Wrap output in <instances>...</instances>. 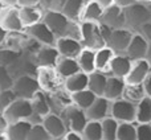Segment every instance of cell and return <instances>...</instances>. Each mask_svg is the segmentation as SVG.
Returning <instances> with one entry per match:
<instances>
[{"mask_svg": "<svg viewBox=\"0 0 151 140\" xmlns=\"http://www.w3.org/2000/svg\"><path fill=\"white\" fill-rule=\"evenodd\" d=\"M36 78L39 82L40 90L45 94H53L60 89L65 87V79L58 74L56 68L39 66L36 71Z\"/></svg>", "mask_w": 151, "mask_h": 140, "instance_id": "obj_1", "label": "cell"}, {"mask_svg": "<svg viewBox=\"0 0 151 140\" xmlns=\"http://www.w3.org/2000/svg\"><path fill=\"white\" fill-rule=\"evenodd\" d=\"M81 42H82L83 48H89V49L94 50L106 46L101 24L81 23Z\"/></svg>", "mask_w": 151, "mask_h": 140, "instance_id": "obj_2", "label": "cell"}, {"mask_svg": "<svg viewBox=\"0 0 151 140\" xmlns=\"http://www.w3.org/2000/svg\"><path fill=\"white\" fill-rule=\"evenodd\" d=\"M4 116L7 119L8 124L17 122H23V120H29L32 122L35 116L33 107H32V102L28 99H20L17 98L11 107L4 112Z\"/></svg>", "mask_w": 151, "mask_h": 140, "instance_id": "obj_3", "label": "cell"}, {"mask_svg": "<svg viewBox=\"0 0 151 140\" xmlns=\"http://www.w3.org/2000/svg\"><path fill=\"white\" fill-rule=\"evenodd\" d=\"M126 28L137 32L142 25L151 21V8L143 4H134L125 9Z\"/></svg>", "mask_w": 151, "mask_h": 140, "instance_id": "obj_4", "label": "cell"}, {"mask_svg": "<svg viewBox=\"0 0 151 140\" xmlns=\"http://www.w3.org/2000/svg\"><path fill=\"white\" fill-rule=\"evenodd\" d=\"M61 118L65 122L68 131H74V132H82L85 126L88 124L89 119L86 111L80 107H77L76 104L65 109L61 112Z\"/></svg>", "mask_w": 151, "mask_h": 140, "instance_id": "obj_5", "label": "cell"}, {"mask_svg": "<svg viewBox=\"0 0 151 140\" xmlns=\"http://www.w3.org/2000/svg\"><path fill=\"white\" fill-rule=\"evenodd\" d=\"M42 21L52 29V32L56 34L57 39L68 36V31L72 24V20L66 17L61 11H48V12H45Z\"/></svg>", "mask_w": 151, "mask_h": 140, "instance_id": "obj_6", "label": "cell"}, {"mask_svg": "<svg viewBox=\"0 0 151 140\" xmlns=\"http://www.w3.org/2000/svg\"><path fill=\"white\" fill-rule=\"evenodd\" d=\"M12 90L20 99H28L31 101L36 93L40 91V86L37 82L36 75H21L13 81Z\"/></svg>", "mask_w": 151, "mask_h": 140, "instance_id": "obj_7", "label": "cell"}, {"mask_svg": "<svg viewBox=\"0 0 151 140\" xmlns=\"http://www.w3.org/2000/svg\"><path fill=\"white\" fill-rule=\"evenodd\" d=\"M111 116L119 123H137V104L121 98L111 103Z\"/></svg>", "mask_w": 151, "mask_h": 140, "instance_id": "obj_8", "label": "cell"}, {"mask_svg": "<svg viewBox=\"0 0 151 140\" xmlns=\"http://www.w3.org/2000/svg\"><path fill=\"white\" fill-rule=\"evenodd\" d=\"M134 33H135V32L129 28L111 29V33H110L109 39H107L106 46L111 48L115 54H125L129 45H130V42H131V39H133Z\"/></svg>", "mask_w": 151, "mask_h": 140, "instance_id": "obj_9", "label": "cell"}, {"mask_svg": "<svg viewBox=\"0 0 151 140\" xmlns=\"http://www.w3.org/2000/svg\"><path fill=\"white\" fill-rule=\"evenodd\" d=\"M27 33L29 34L31 39L36 40L39 44L47 45V46H56L57 40H58L57 37H56V34L52 32V29H50L44 21L31 26V28H28L27 29Z\"/></svg>", "mask_w": 151, "mask_h": 140, "instance_id": "obj_10", "label": "cell"}, {"mask_svg": "<svg viewBox=\"0 0 151 140\" xmlns=\"http://www.w3.org/2000/svg\"><path fill=\"white\" fill-rule=\"evenodd\" d=\"M111 103L110 99L105 96H97L94 103L86 110L89 120H96V122H102L104 119L111 116Z\"/></svg>", "mask_w": 151, "mask_h": 140, "instance_id": "obj_11", "label": "cell"}, {"mask_svg": "<svg viewBox=\"0 0 151 140\" xmlns=\"http://www.w3.org/2000/svg\"><path fill=\"white\" fill-rule=\"evenodd\" d=\"M48 95V101H49L50 104V110H52L53 114H58L64 111L65 109L73 106V94L70 91H68L65 87L60 89L58 91L53 94H47Z\"/></svg>", "mask_w": 151, "mask_h": 140, "instance_id": "obj_12", "label": "cell"}, {"mask_svg": "<svg viewBox=\"0 0 151 140\" xmlns=\"http://www.w3.org/2000/svg\"><path fill=\"white\" fill-rule=\"evenodd\" d=\"M104 25L109 26L111 29H121L126 28V16L125 9L117 7V5H111V7L105 8L104 15H102L101 23Z\"/></svg>", "mask_w": 151, "mask_h": 140, "instance_id": "obj_13", "label": "cell"}, {"mask_svg": "<svg viewBox=\"0 0 151 140\" xmlns=\"http://www.w3.org/2000/svg\"><path fill=\"white\" fill-rule=\"evenodd\" d=\"M42 126L45 127V130L48 131L53 140H61L65 136V134L68 132V127H66L65 122L63 120L61 115L58 114H53L50 112L49 115L42 119Z\"/></svg>", "mask_w": 151, "mask_h": 140, "instance_id": "obj_14", "label": "cell"}, {"mask_svg": "<svg viewBox=\"0 0 151 140\" xmlns=\"http://www.w3.org/2000/svg\"><path fill=\"white\" fill-rule=\"evenodd\" d=\"M0 24L7 32H23L25 31L23 21L20 17L19 7H8L0 17Z\"/></svg>", "mask_w": 151, "mask_h": 140, "instance_id": "obj_15", "label": "cell"}, {"mask_svg": "<svg viewBox=\"0 0 151 140\" xmlns=\"http://www.w3.org/2000/svg\"><path fill=\"white\" fill-rule=\"evenodd\" d=\"M149 48H150V44L147 42V40L141 33L135 32L125 54L133 61L145 60L147 56V52H149Z\"/></svg>", "mask_w": 151, "mask_h": 140, "instance_id": "obj_16", "label": "cell"}, {"mask_svg": "<svg viewBox=\"0 0 151 140\" xmlns=\"http://www.w3.org/2000/svg\"><path fill=\"white\" fill-rule=\"evenodd\" d=\"M31 102H32V107H33V112H35L32 123H33V124L41 123L42 119L52 112L49 101H48V95L44 91L40 90L39 93H36V95L31 99Z\"/></svg>", "mask_w": 151, "mask_h": 140, "instance_id": "obj_17", "label": "cell"}, {"mask_svg": "<svg viewBox=\"0 0 151 140\" xmlns=\"http://www.w3.org/2000/svg\"><path fill=\"white\" fill-rule=\"evenodd\" d=\"M56 48H57L61 57L76 58L77 60L78 54L83 49V45L80 40L72 39V37H61V39L57 40Z\"/></svg>", "mask_w": 151, "mask_h": 140, "instance_id": "obj_18", "label": "cell"}, {"mask_svg": "<svg viewBox=\"0 0 151 140\" xmlns=\"http://www.w3.org/2000/svg\"><path fill=\"white\" fill-rule=\"evenodd\" d=\"M61 58L56 46H47L42 45L39 49V52L35 54V62L37 68L39 66H49V68H56L58 60Z\"/></svg>", "mask_w": 151, "mask_h": 140, "instance_id": "obj_19", "label": "cell"}, {"mask_svg": "<svg viewBox=\"0 0 151 140\" xmlns=\"http://www.w3.org/2000/svg\"><path fill=\"white\" fill-rule=\"evenodd\" d=\"M151 73V66L146 60H137L133 61L131 69L129 71L127 77L125 78L126 83H143Z\"/></svg>", "mask_w": 151, "mask_h": 140, "instance_id": "obj_20", "label": "cell"}, {"mask_svg": "<svg viewBox=\"0 0 151 140\" xmlns=\"http://www.w3.org/2000/svg\"><path fill=\"white\" fill-rule=\"evenodd\" d=\"M20 9V17L23 21L25 31L36 24L41 23L44 20L45 11L40 5H32V7H19Z\"/></svg>", "mask_w": 151, "mask_h": 140, "instance_id": "obj_21", "label": "cell"}, {"mask_svg": "<svg viewBox=\"0 0 151 140\" xmlns=\"http://www.w3.org/2000/svg\"><path fill=\"white\" fill-rule=\"evenodd\" d=\"M29 40V34L27 33V31L23 32H8L7 37H5V41L1 46L8 48L11 50H15V52H24V49L27 48Z\"/></svg>", "mask_w": 151, "mask_h": 140, "instance_id": "obj_22", "label": "cell"}, {"mask_svg": "<svg viewBox=\"0 0 151 140\" xmlns=\"http://www.w3.org/2000/svg\"><path fill=\"white\" fill-rule=\"evenodd\" d=\"M131 64H133V60H130L126 54H115L114 60L110 65L109 75L125 79L131 69Z\"/></svg>", "mask_w": 151, "mask_h": 140, "instance_id": "obj_23", "label": "cell"}, {"mask_svg": "<svg viewBox=\"0 0 151 140\" xmlns=\"http://www.w3.org/2000/svg\"><path fill=\"white\" fill-rule=\"evenodd\" d=\"M125 86H126L125 79L118 78V77H113V75H109L104 96L107 98V99H110L111 102L118 101V99H121L123 96Z\"/></svg>", "mask_w": 151, "mask_h": 140, "instance_id": "obj_24", "label": "cell"}, {"mask_svg": "<svg viewBox=\"0 0 151 140\" xmlns=\"http://www.w3.org/2000/svg\"><path fill=\"white\" fill-rule=\"evenodd\" d=\"M105 8L96 0H88L83 8L82 16H81V23H101L102 15H104Z\"/></svg>", "mask_w": 151, "mask_h": 140, "instance_id": "obj_25", "label": "cell"}, {"mask_svg": "<svg viewBox=\"0 0 151 140\" xmlns=\"http://www.w3.org/2000/svg\"><path fill=\"white\" fill-rule=\"evenodd\" d=\"M115 57L114 50L110 46H102L96 50V69L98 71L109 74L110 65Z\"/></svg>", "mask_w": 151, "mask_h": 140, "instance_id": "obj_26", "label": "cell"}, {"mask_svg": "<svg viewBox=\"0 0 151 140\" xmlns=\"http://www.w3.org/2000/svg\"><path fill=\"white\" fill-rule=\"evenodd\" d=\"M32 126H33V123L29 122V120H23V122L8 124L7 132L9 136V140H28Z\"/></svg>", "mask_w": 151, "mask_h": 140, "instance_id": "obj_27", "label": "cell"}, {"mask_svg": "<svg viewBox=\"0 0 151 140\" xmlns=\"http://www.w3.org/2000/svg\"><path fill=\"white\" fill-rule=\"evenodd\" d=\"M77 62L80 65L81 71L86 74H91L93 71H96V50L83 48L77 57Z\"/></svg>", "mask_w": 151, "mask_h": 140, "instance_id": "obj_28", "label": "cell"}, {"mask_svg": "<svg viewBox=\"0 0 151 140\" xmlns=\"http://www.w3.org/2000/svg\"><path fill=\"white\" fill-rule=\"evenodd\" d=\"M86 0H65L61 12L73 21H81Z\"/></svg>", "mask_w": 151, "mask_h": 140, "instance_id": "obj_29", "label": "cell"}, {"mask_svg": "<svg viewBox=\"0 0 151 140\" xmlns=\"http://www.w3.org/2000/svg\"><path fill=\"white\" fill-rule=\"evenodd\" d=\"M147 96L143 83H126L123 90V99L131 102L134 104H138Z\"/></svg>", "mask_w": 151, "mask_h": 140, "instance_id": "obj_30", "label": "cell"}, {"mask_svg": "<svg viewBox=\"0 0 151 140\" xmlns=\"http://www.w3.org/2000/svg\"><path fill=\"white\" fill-rule=\"evenodd\" d=\"M107 78H109L107 73H102L98 70L89 74V90L93 91L97 96H104Z\"/></svg>", "mask_w": 151, "mask_h": 140, "instance_id": "obj_31", "label": "cell"}, {"mask_svg": "<svg viewBox=\"0 0 151 140\" xmlns=\"http://www.w3.org/2000/svg\"><path fill=\"white\" fill-rule=\"evenodd\" d=\"M65 89L68 91H70L72 94L89 89V74H86L83 71H78L77 74L66 78Z\"/></svg>", "mask_w": 151, "mask_h": 140, "instance_id": "obj_32", "label": "cell"}, {"mask_svg": "<svg viewBox=\"0 0 151 140\" xmlns=\"http://www.w3.org/2000/svg\"><path fill=\"white\" fill-rule=\"evenodd\" d=\"M56 69H57L58 74H60L64 79H66V78L72 77V75L77 74L78 71H81L77 60H76V58H66V57H61L60 60H58L57 65H56Z\"/></svg>", "mask_w": 151, "mask_h": 140, "instance_id": "obj_33", "label": "cell"}, {"mask_svg": "<svg viewBox=\"0 0 151 140\" xmlns=\"http://www.w3.org/2000/svg\"><path fill=\"white\" fill-rule=\"evenodd\" d=\"M96 99H97V95L91 90H89V89L82 90V91H78V93L73 94L74 104L77 107H80V109L85 110V111L94 103V101H96Z\"/></svg>", "mask_w": 151, "mask_h": 140, "instance_id": "obj_34", "label": "cell"}, {"mask_svg": "<svg viewBox=\"0 0 151 140\" xmlns=\"http://www.w3.org/2000/svg\"><path fill=\"white\" fill-rule=\"evenodd\" d=\"M102 124V136L104 140H117L118 127H119V122L115 120L113 116H109L101 122Z\"/></svg>", "mask_w": 151, "mask_h": 140, "instance_id": "obj_35", "label": "cell"}, {"mask_svg": "<svg viewBox=\"0 0 151 140\" xmlns=\"http://www.w3.org/2000/svg\"><path fill=\"white\" fill-rule=\"evenodd\" d=\"M81 134H82L85 140H104L101 122L89 120L88 124L85 126V128H83V131Z\"/></svg>", "mask_w": 151, "mask_h": 140, "instance_id": "obj_36", "label": "cell"}, {"mask_svg": "<svg viewBox=\"0 0 151 140\" xmlns=\"http://www.w3.org/2000/svg\"><path fill=\"white\" fill-rule=\"evenodd\" d=\"M137 123H151V98L146 96L137 104Z\"/></svg>", "mask_w": 151, "mask_h": 140, "instance_id": "obj_37", "label": "cell"}, {"mask_svg": "<svg viewBox=\"0 0 151 140\" xmlns=\"http://www.w3.org/2000/svg\"><path fill=\"white\" fill-rule=\"evenodd\" d=\"M137 123H119L117 140H137Z\"/></svg>", "mask_w": 151, "mask_h": 140, "instance_id": "obj_38", "label": "cell"}, {"mask_svg": "<svg viewBox=\"0 0 151 140\" xmlns=\"http://www.w3.org/2000/svg\"><path fill=\"white\" fill-rule=\"evenodd\" d=\"M23 52H15L8 48L0 46V66L4 68H9L12 64H15L19 58L21 57Z\"/></svg>", "mask_w": 151, "mask_h": 140, "instance_id": "obj_39", "label": "cell"}, {"mask_svg": "<svg viewBox=\"0 0 151 140\" xmlns=\"http://www.w3.org/2000/svg\"><path fill=\"white\" fill-rule=\"evenodd\" d=\"M16 99H17V95L15 94V91H13L12 89L0 90V112L4 114Z\"/></svg>", "mask_w": 151, "mask_h": 140, "instance_id": "obj_40", "label": "cell"}, {"mask_svg": "<svg viewBox=\"0 0 151 140\" xmlns=\"http://www.w3.org/2000/svg\"><path fill=\"white\" fill-rule=\"evenodd\" d=\"M28 140H53V139L48 134V131L45 130L42 123H36V124L32 126Z\"/></svg>", "mask_w": 151, "mask_h": 140, "instance_id": "obj_41", "label": "cell"}, {"mask_svg": "<svg viewBox=\"0 0 151 140\" xmlns=\"http://www.w3.org/2000/svg\"><path fill=\"white\" fill-rule=\"evenodd\" d=\"M13 78L9 74L7 68L4 66H0V90H4V89H12L13 86Z\"/></svg>", "mask_w": 151, "mask_h": 140, "instance_id": "obj_42", "label": "cell"}, {"mask_svg": "<svg viewBox=\"0 0 151 140\" xmlns=\"http://www.w3.org/2000/svg\"><path fill=\"white\" fill-rule=\"evenodd\" d=\"M137 140H151V123H137Z\"/></svg>", "mask_w": 151, "mask_h": 140, "instance_id": "obj_43", "label": "cell"}, {"mask_svg": "<svg viewBox=\"0 0 151 140\" xmlns=\"http://www.w3.org/2000/svg\"><path fill=\"white\" fill-rule=\"evenodd\" d=\"M65 0H40V7L48 12V11H61Z\"/></svg>", "mask_w": 151, "mask_h": 140, "instance_id": "obj_44", "label": "cell"}, {"mask_svg": "<svg viewBox=\"0 0 151 140\" xmlns=\"http://www.w3.org/2000/svg\"><path fill=\"white\" fill-rule=\"evenodd\" d=\"M137 32H138V33H141L142 36L147 40V42L151 45V21H150V23H147V24H145V25H142Z\"/></svg>", "mask_w": 151, "mask_h": 140, "instance_id": "obj_45", "label": "cell"}, {"mask_svg": "<svg viewBox=\"0 0 151 140\" xmlns=\"http://www.w3.org/2000/svg\"><path fill=\"white\" fill-rule=\"evenodd\" d=\"M61 140H85L81 132H74V131H68Z\"/></svg>", "mask_w": 151, "mask_h": 140, "instance_id": "obj_46", "label": "cell"}, {"mask_svg": "<svg viewBox=\"0 0 151 140\" xmlns=\"http://www.w3.org/2000/svg\"><path fill=\"white\" fill-rule=\"evenodd\" d=\"M114 4L117 5V7L122 8V9H126V8L137 4V0H114Z\"/></svg>", "mask_w": 151, "mask_h": 140, "instance_id": "obj_47", "label": "cell"}, {"mask_svg": "<svg viewBox=\"0 0 151 140\" xmlns=\"http://www.w3.org/2000/svg\"><path fill=\"white\" fill-rule=\"evenodd\" d=\"M39 4L40 0H17V7H32Z\"/></svg>", "mask_w": 151, "mask_h": 140, "instance_id": "obj_48", "label": "cell"}, {"mask_svg": "<svg viewBox=\"0 0 151 140\" xmlns=\"http://www.w3.org/2000/svg\"><path fill=\"white\" fill-rule=\"evenodd\" d=\"M143 86H145V90H146L147 96H150V98H151V73H150L149 75H147L146 79H145Z\"/></svg>", "mask_w": 151, "mask_h": 140, "instance_id": "obj_49", "label": "cell"}, {"mask_svg": "<svg viewBox=\"0 0 151 140\" xmlns=\"http://www.w3.org/2000/svg\"><path fill=\"white\" fill-rule=\"evenodd\" d=\"M7 34H8V32L5 31L4 28H3V25L0 24V46H1L3 44H4V41H5V37H7Z\"/></svg>", "mask_w": 151, "mask_h": 140, "instance_id": "obj_50", "label": "cell"}, {"mask_svg": "<svg viewBox=\"0 0 151 140\" xmlns=\"http://www.w3.org/2000/svg\"><path fill=\"white\" fill-rule=\"evenodd\" d=\"M7 127H8L7 119H5L4 114H3V112H0V130H7Z\"/></svg>", "mask_w": 151, "mask_h": 140, "instance_id": "obj_51", "label": "cell"}, {"mask_svg": "<svg viewBox=\"0 0 151 140\" xmlns=\"http://www.w3.org/2000/svg\"><path fill=\"white\" fill-rule=\"evenodd\" d=\"M96 1L99 3V4H101L104 8H107V7L114 5V0H96Z\"/></svg>", "mask_w": 151, "mask_h": 140, "instance_id": "obj_52", "label": "cell"}, {"mask_svg": "<svg viewBox=\"0 0 151 140\" xmlns=\"http://www.w3.org/2000/svg\"><path fill=\"white\" fill-rule=\"evenodd\" d=\"M0 140H9L7 130H0Z\"/></svg>", "mask_w": 151, "mask_h": 140, "instance_id": "obj_53", "label": "cell"}, {"mask_svg": "<svg viewBox=\"0 0 151 140\" xmlns=\"http://www.w3.org/2000/svg\"><path fill=\"white\" fill-rule=\"evenodd\" d=\"M7 8H8V5L5 4V3L3 1V0H0V17L3 16V13H4V11L7 9Z\"/></svg>", "mask_w": 151, "mask_h": 140, "instance_id": "obj_54", "label": "cell"}, {"mask_svg": "<svg viewBox=\"0 0 151 140\" xmlns=\"http://www.w3.org/2000/svg\"><path fill=\"white\" fill-rule=\"evenodd\" d=\"M8 7H17V0H3Z\"/></svg>", "mask_w": 151, "mask_h": 140, "instance_id": "obj_55", "label": "cell"}, {"mask_svg": "<svg viewBox=\"0 0 151 140\" xmlns=\"http://www.w3.org/2000/svg\"><path fill=\"white\" fill-rule=\"evenodd\" d=\"M137 3H138V4H143V5H146V7L151 8V0H137Z\"/></svg>", "mask_w": 151, "mask_h": 140, "instance_id": "obj_56", "label": "cell"}, {"mask_svg": "<svg viewBox=\"0 0 151 140\" xmlns=\"http://www.w3.org/2000/svg\"><path fill=\"white\" fill-rule=\"evenodd\" d=\"M145 60L149 62V65L151 66V45H150V48H149V52H147V56H146V58Z\"/></svg>", "mask_w": 151, "mask_h": 140, "instance_id": "obj_57", "label": "cell"}, {"mask_svg": "<svg viewBox=\"0 0 151 140\" xmlns=\"http://www.w3.org/2000/svg\"><path fill=\"white\" fill-rule=\"evenodd\" d=\"M86 1H88V0H86Z\"/></svg>", "mask_w": 151, "mask_h": 140, "instance_id": "obj_58", "label": "cell"}]
</instances>
